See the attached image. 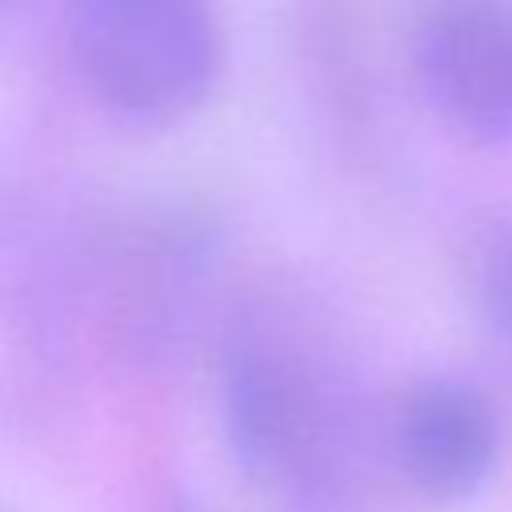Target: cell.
<instances>
[{"label":"cell","instance_id":"obj_1","mask_svg":"<svg viewBox=\"0 0 512 512\" xmlns=\"http://www.w3.org/2000/svg\"><path fill=\"white\" fill-rule=\"evenodd\" d=\"M88 220L48 180L0 172V436L48 424L92 352Z\"/></svg>","mask_w":512,"mask_h":512},{"label":"cell","instance_id":"obj_2","mask_svg":"<svg viewBox=\"0 0 512 512\" xmlns=\"http://www.w3.org/2000/svg\"><path fill=\"white\" fill-rule=\"evenodd\" d=\"M220 280V232L168 196L92 208L88 324L92 348L132 368L176 360L200 332Z\"/></svg>","mask_w":512,"mask_h":512},{"label":"cell","instance_id":"obj_3","mask_svg":"<svg viewBox=\"0 0 512 512\" xmlns=\"http://www.w3.org/2000/svg\"><path fill=\"white\" fill-rule=\"evenodd\" d=\"M220 428L236 468L280 512L352 488L340 416L312 352L268 316H232L216 348Z\"/></svg>","mask_w":512,"mask_h":512},{"label":"cell","instance_id":"obj_4","mask_svg":"<svg viewBox=\"0 0 512 512\" xmlns=\"http://www.w3.org/2000/svg\"><path fill=\"white\" fill-rule=\"evenodd\" d=\"M60 28L80 88L120 120H180L224 68L212 0H64Z\"/></svg>","mask_w":512,"mask_h":512},{"label":"cell","instance_id":"obj_5","mask_svg":"<svg viewBox=\"0 0 512 512\" xmlns=\"http://www.w3.org/2000/svg\"><path fill=\"white\" fill-rule=\"evenodd\" d=\"M412 68L456 128L512 136V0H420Z\"/></svg>","mask_w":512,"mask_h":512},{"label":"cell","instance_id":"obj_6","mask_svg":"<svg viewBox=\"0 0 512 512\" xmlns=\"http://www.w3.org/2000/svg\"><path fill=\"white\" fill-rule=\"evenodd\" d=\"M400 476L428 500H468L484 488L500 452V424L484 392L460 380L412 384L388 424Z\"/></svg>","mask_w":512,"mask_h":512},{"label":"cell","instance_id":"obj_7","mask_svg":"<svg viewBox=\"0 0 512 512\" xmlns=\"http://www.w3.org/2000/svg\"><path fill=\"white\" fill-rule=\"evenodd\" d=\"M480 300L492 328L512 348V232H504L480 264Z\"/></svg>","mask_w":512,"mask_h":512},{"label":"cell","instance_id":"obj_8","mask_svg":"<svg viewBox=\"0 0 512 512\" xmlns=\"http://www.w3.org/2000/svg\"><path fill=\"white\" fill-rule=\"evenodd\" d=\"M172 512H204V508H200L196 500H188V496H184V500H176V508H172Z\"/></svg>","mask_w":512,"mask_h":512},{"label":"cell","instance_id":"obj_9","mask_svg":"<svg viewBox=\"0 0 512 512\" xmlns=\"http://www.w3.org/2000/svg\"><path fill=\"white\" fill-rule=\"evenodd\" d=\"M12 4H20V0H0V12H4V8H12Z\"/></svg>","mask_w":512,"mask_h":512}]
</instances>
